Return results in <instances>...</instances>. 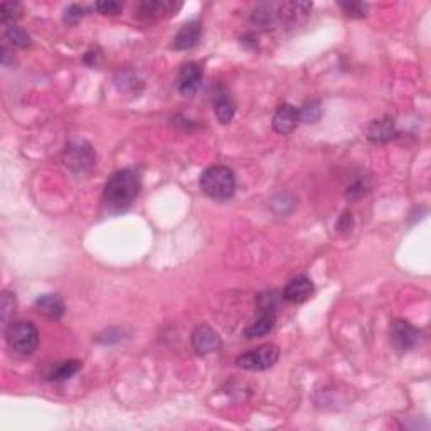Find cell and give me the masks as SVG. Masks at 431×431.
<instances>
[{"instance_id":"1","label":"cell","mask_w":431,"mask_h":431,"mask_svg":"<svg viewBox=\"0 0 431 431\" xmlns=\"http://www.w3.org/2000/svg\"><path fill=\"white\" fill-rule=\"evenodd\" d=\"M142 189V177L139 170L135 169H122L113 172L106 181L103 189V199L106 206L120 211L130 206L140 194Z\"/></svg>"},{"instance_id":"2","label":"cell","mask_w":431,"mask_h":431,"mask_svg":"<svg viewBox=\"0 0 431 431\" xmlns=\"http://www.w3.org/2000/svg\"><path fill=\"white\" fill-rule=\"evenodd\" d=\"M200 189L207 198L214 200H228L236 192V177L229 167L212 165L200 174Z\"/></svg>"},{"instance_id":"3","label":"cell","mask_w":431,"mask_h":431,"mask_svg":"<svg viewBox=\"0 0 431 431\" xmlns=\"http://www.w3.org/2000/svg\"><path fill=\"white\" fill-rule=\"evenodd\" d=\"M6 340L8 347L19 356H31L39 344V330L32 322H12L6 327Z\"/></svg>"},{"instance_id":"4","label":"cell","mask_w":431,"mask_h":431,"mask_svg":"<svg viewBox=\"0 0 431 431\" xmlns=\"http://www.w3.org/2000/svg\"><path fill=\"white\" fill-rule=\"evenodd\" d=\"M280 357V349L275 344L259 345L258 349L241 354L236 359L238 368L245 371H266L276 364Z\"/></svg>"},{"instance_id":"5","label":"cell","mask_w":431,"mask_h":431,"mask_svg":"<svg viewBox=\"0 0 431 431\" xmlns=\"http://www.w3.org/2000/svg\"><path fill=\"white\" fill-rule=\"evenodd\" d=\"M390 334L391 342L399 354L411 351V349H415L416 345L420 344L421 332L418 330L416 327H413L409 322H404V320H394V322L391 323Z\"/></svg>"},{"instance_id":"6","label":"cell","mask_w":431,"mask_h":431,"mask_svg":"<svg viewBox=\"0 0 431 431\" xmlns=\"http://www.w3.org/2000/svg\"><path fill=\"white\" fill-rule=\"evenodd\" d=\"M192 347L199 356L217 352L221 349V337L217 332L207 323H200L192 332Z\"/></svg>"},{"instance_id":"7","label":"cell","mask_w":431,"mask_h":431,"mask_svg":"<svg viewBox=\"0 0 431 431\" xmlns=\"http://www.w3.org/2000/svg\"><path fill=\"white\" fill-rule=\"evenodd\" d=\"M202 66L199 63H187L181 67L177 76V89L181 95L192 96L202 83Z\"/></svg>"},{"instance_id":"8","label":"cell","mask_w":431,"mask_h":431,"mask_svg":"<svg viewBox=\"0 0 431 431\" xmlns=\"http://www.w3.org/2000/svg\"><path fill=\"white\" fill-rule=\"evenodd\" d=\"M276 323V310L275 309H259V315L247 323L243 335L246 339H259L268 335L275 328Z\"/></svg>"},{"instance_id":"9","label":"cell","mask_w":431,"mask_h":431,"mask_svg":"<svg viewBox=\"0 0 431 431\" xmlns=\"http://www.w3.org/2000/svg\"><path fill=\"white\" fill-rule=\"evenodd\" d=\"M177 8H181V4H174L170 0H145L139 4L136 14L140 19L152 22V20H159L162 17L174 14Z\"/></svg>"},{"instance_id":"10","label":"cell","mask_w":431,"mask_h":431,"mask_svg":"<svg viewBox=\"0 0 431 431\" xmlns=\"http://www.w3.org/2000/svg\"><path fill=\"white\" fill-rule=\"evenodd\" d=\"M298 122H300V110L297 106L285 103L278 106V110L273 115V130L280 135H288L295 130Z\"/></svg>"},{"instance_id":"11","label":"cell","mask_w":431,"mask_h":431,"mask_svg":"<svg viewBox=\"0 0 431 431\" xmlns=\"http://www.w3.org/2000/svg\"><path fill=\"white\" fill-rule=\"evenodd\" d=\"M314 283H311L309 276L298 275L288 281L283 290V297L285 300L293 302V304H304L314 295Z\"/></svg>"},{"instance_id":"12","label":"cell","mask_w":431,"mask_h":431,"mask_svg":"<svg viewBox=\"0 0 431 431\" xmlns=\"http://www.w3.org/2000/svg\"><path fill=\"white\" fill-rule=\"evenodd\" d=\"M95 162V153L88 143H72L66 150V165L75 170H86Z\"/></svg>"},{"instance_id":"13","label":"cell","mask_w":431,"mask_h":431,"mask_svg":"<svg viewBox=\"0 0 431 431\" xmlns=\"http://www.w3.org/2000/svg\"><path fill=\"white\" fill-rule=\"evenodd\" d=\"M200 36H202V29H200V24L195 22V20H191L182 25L179 29L177 36L174 37V48L179 51H186L192 49L199 44Z\"/></svg>"},{"instance_id":"14","label":"cell","mask_w":431,"mask_h":431,"mask_svg":"<svg viewBox=\"0 0 431 431\" xmlns=\"http://www.w3.org/2000/svg\"><path fill=\"white\" fill-rule=\"evenodd\" d=\"M396 136V123L392 118L384 117L373 120L368 127V139L373 143H387Z\"/></svg>"},{"instance_id":"15","label":"cell","mask_w":431,"mask_h":431,"mask_svg":"<svg viewBox=\"0 0 431 431\" xmlns=\"http://www.w3.org/2000/svg\"><path fill=\"white\" fill-rule=\"evenodd\" d=\"M64 302L63 298L56 295V293H46V295H41L36 300V310L39 311L41 315H44L46 319L51 320H58L64 315Z\"/></svg>"},{"instance_id":"16","label":"cell","mask_w":431,"mask_h":431,"mask_svg":"<svg viewBox=\"0 0 431 431\" xmlns=\"http://www.w3.org/2000/svg\"><path fill=\"white\" fill-rule=\"evenodd\" d=\"M212 105H214V113L217 120L223 123V125L233 120L234 113H236V105H234L231 95H229L226 89H219V91L216 93Z\"/></svg>"},{"instance_id":"17","label":"cell","mask_w":431,"mask_h":431,"mask_svg":"<svg viewBox=\"0 0 431 431\" xmlns=\"http://www.w3.org/2000/svg\"><path fill=\"white\" fill-rule=\"evenodd\" d=\"M81 369V362L79 361H64L59 362L58 366H54L53 369L46 374V379L48 381H66L75 375Z\"/></svg>"},{"instance_id":"18","label":"cell","mask_w":431,"mask_h":431,"mask_svg":"<svg viewBox=\"0 0 431 431\" xmlns=\"http://www.w3.org/2000/svg\"><path fill=\"white\" fill-rule=\"evenodd\" d=\"M6 41L11 42L12 46L17 48H29L31 46V36L24 31L22 27L15 24H7L6 25Z\"/></svg>"},{"instance_id":"19","label":"cell","mask_w":431,"mask_h":431,"mask_svg":"<svg viewBox=\"0 0 431 431\" xmlns=\"http://www.w3.org/2000/svg\"><path fill=\"white\" fill-rule=\"evenodd\" d=\"M369 191H371L369 179L368 177H359V179H356V181H354L352 184L347 187V192H345V195H347V199L357 200V199H361V198H364V195L368 194Z\"/></svg>"},{"instance_id":"20","label":"cell","mask_w":431,"mask_h":431,"mask_svg":"<svg viewBox=\"0 0 431 431\" xmlns=\"http://www.w3.org/2000/svg\"><path fill=\"white\" fill-rule=\"evenodd\" d=\"M322 118V105L319 100L305 103L304 108L300 110V120L305 123H317Z\"/></svg>"},{"instance_id":"21","label":"cell","mask_w":431,"mask_h":431,"mask_svg":"<svg viewBox=\"0 0 431 431\" xmlns=\"http://www.w3.org/2000/svg\"><path fill=\"white\" fill-rule=\"evenodd\" d=\"M0 12H2L4 25L15 24V20L20 19V15H22V6L17 2H4L2 7H0Z\"/></svg>"},{"instance_id":"22","label":"cell","mask_w":431,"mask_h":431,"mask_svg":"<svg viewBox=\"0 0 431 431\" xmlns=\"http://www.w3.org/2000/svg\"><path fill=\"white\" fill-rule=\"evenodd\" d=\"M15 310V295L12 292H2V322L4 326H8V319Z\"/></svg>"},{"instance_id":"23","label":"cell","mask_w":431,"mask_h":431,"mask_svg":"<svg viewBox=\"0 0 431 431\" xmlns=\"http://www.w3.org/2000/svg\"><path fill=\"white\" fill-rule=\"evenodd\" d=\"M95 8L100 14L118 15L123 11V4L115 2V0H101V2L95 4Z\"/></svg>"},{"instance_id":"24","label":"cell","mask_w":431,"mask_h":431,"mask_svg":"<svg viewBox=\"0 0 431 431\" xmlns=\"http://www.w3.org/2000/svg\"><path fill=\"white\" fill-rule=\"evenodd\" d=\"M340 7L351 17H366V12H368V6L362 2H344L340 4Z\"/></svg>"},{"instance_id":"25","label":"cell","mask_w":431,"mask_h":431,"mask_svg":"<svg viewBox=\"0 0 431 431\" xmlns=\"http://www.w3.org/2000/svg\"><path fill=\"white\" fill-rule=\"evenodd\" d=\"M84 12H86V8L81 7V6H70L64 11V22L67 24H75L76 20L81 19V17L84 15Z\"/></svg>"},{"instance_id":"26","label":"cell","mask_w":431,"mask_h":431,"mask_svg":"<svg viewBox=\"0 0 431 431\" xmlns=\"http://www.w3.org/2000/svg\"><path fill=\"white\" fill-rule=\"evenodd\" d=\"M337 228H339V231H351V229H352V214H349V212H344L342 217H340L339 224H337Z\"/></svg>"}]
</instances>
